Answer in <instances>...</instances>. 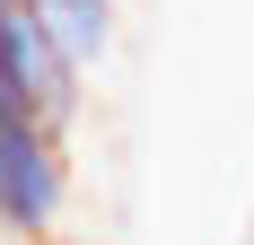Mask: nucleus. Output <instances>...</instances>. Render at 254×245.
<instances>
[{
    "instance_id": "obj_1",
    "label": "nucleus",
    "mask_w": 254,
    "mask_h": 245,
    "mask_svg": "<svg viewBox=\"0 0 254 245\" xmlns=\"http://www.w3.org/2000/svg\"><path fill=\"white\" fill-rule=\"evenodd\" d=\"M70 219V131L0 105V245H53Z\"/></svg>"
},
{
    "instance_id": "obj_2",
    "label": "nucleus",
    "mask_w": 254,
    "mask_h": 245,
    "mask_svg": "<svg viewBox=\"0 0 254 245\" xmlns=\"http://www.w3.org/2000/svg\"><path fill=\"white\" fill-rule=\"evenodd\" d=\"M26 9H35V18H44L53 35L70 44V61H79L88 79L114 61V35H123V0H26Z\"/></svg>"
}]
</instances>
